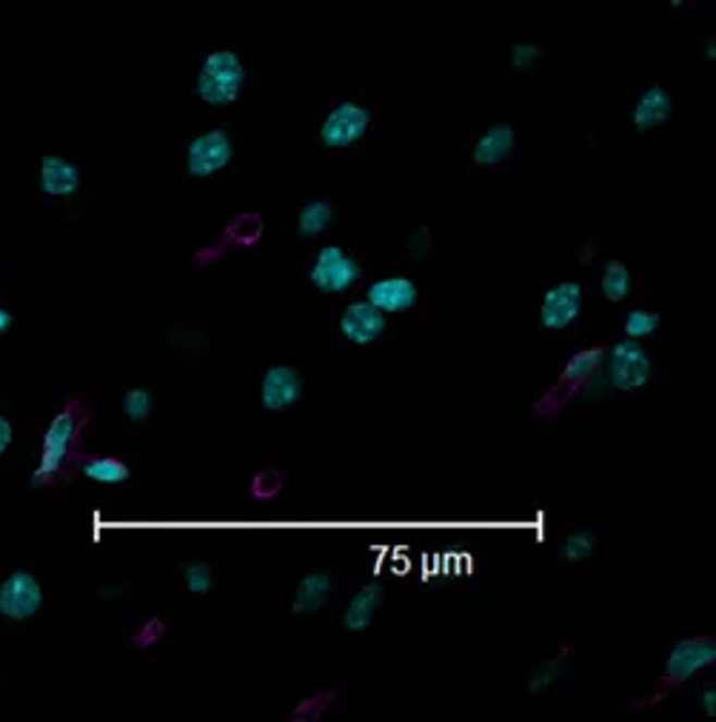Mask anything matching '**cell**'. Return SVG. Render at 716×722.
<instances>
[{
    "mask_svg": "<svg viewBox=\"0 0 716 722\" xmlns=\"http://www.w3.org/2000/svg\"><path fill=\"white\" fill-rule=\"evenodd\" d=\"M243 86H246V66L240 54L232 49H214L206 54L195 81L197 98L209 106H229L240 98Z\"/></svg>",
    "mask_w": 716,
    "mask_h": 722,
    "instance_id": "1",
    "label": "cell"
},
{
    "mask_svg": "<svg viewBox=\"0 0 716 722\" xmlns=\"http://www.w3.org/2000/svg\"><path fill=\"white\" fill-rule=\"evenodd\" d=\"M77 426H81V417H77V408L69 406L61 414H54V420L49 423V429L44 435V445H40V460L38 468L32 472V486L35 489H44L46 482H52L58 477L63 466H66L69 454H72V445H75Z\"/></svg>",
    "mask_w": 716,
    "mask_h": 722,
    "instance_id": "2",
    "label": "cell"
},
{
    "mask_svg": "<svg viewBox=\"0 0 716 722\" xmlns=\"http://www.w3.org/2000/svg\"><path fill=\"white\" fill-rule=\"evenodd\" d=\"M716 660V643L711 637H694V640H682L677 643V648L671 651L668 662H665V671L659 683H656V694L649 700V706L659 702L663 697L679 688V685L691 680L696 671H702L705 665Z\"/></svg>",
    "mask_w": 716,
    "mask_h": 722,
    "instance_id": "3",
    "label": "cell"
},
{
    "mask_svg": "<svg viewBox=\"0 0 716 722\" xmlns=\"http://www.w3.org/2000/svg\"><path fill=\"white\" fill-rule=\"evenodd\" d=\"M600 363H603V348H585V352L573 354L557 386L536 403V414H551L566 406L573 394H580V389L591 383V377L600 371Z\"/></svg>",
    "mask_w": 716,
    "mask_h": 722,
    "instance_id": "4",
    "label": "cell"
},
{
    "mask_svg": "<svg viewBox=\"0 0 716 722\" xmlns=\"http://www.w3.org/2000/svg\"><path fill=\"white\" fill-rule=\"evenodd\" d=\"M369 109H362L360 103H348V100L337 103L325 114L323 126H320V144L325 149H348L369 132Z\"/></svg>",
    "mask_w": 716,
    "mask_h": 722,
    "instance_id": "5",
    "label": "cell"
},
{
    "mask_svg": "<svg viewBox=\"0 0 716 722\" xmlns=\"http://www.w3.org/2000/svg\"><path fill=\"white\" fill-rule=\"evenodd\" d=\"M234 155V144L229 132L223 129H209L203 135H197L186 149V169L192 178H211L223 172Z\"/></svg>",
    "mask_w": 716,
    "mask_h": 722,
    "instance_id": "6",
    "label": "cell"
},
{
    "mask_svg": "<svg viewBox=\"0 0 716 722\" xmlns=\"http://www.w3.org/2000/svg\"><path fill=\"white\" fill-rule=\"evenodd\" d=\"M362 269L355 257H348L340 246H323L317 255V264L311 266V283L325 294L346 292L360 280Z\"/></svg>",
    "mask_w": 716,
    "mask_h": 722,
    "instance_id": "7",
    "label": "cell"
},
{
    "mask_svg": "<svg viewBox=\"0 0 716 722\" xmlns=\"http://www.w3.org/2000/svg\"><path fill=\"white\" fill-rule=\"evenodd\" d=\"M40 605H44V588L29 572L17 568L0 583V617L29 620L38 614Z\"/></svg>",
    "mask_w": 716,
    "mask_h": 722,
    "instance_id": "8",
    "label": "cell"
},
{
    "mask_svg": "<svg viewBox=\"0 0 716 722\" xmlns=\"http://www.w3.org/2000/svg\"><path fill=\"white\" fill-rule=\"evenodd\" d=\"M608 380L619 392H633L651 380V360L637 340H622L608 357Z\"/></svg>",
    "mask_w": 716,
    "mask_h": 722,
    "instance_id": "9",
    "label": "cell"
},
{
    "mask_svg": "<svg viewBox=\"0 0 716 722\" xmlns=\"http://www.w3.org/2000/svg\"><path fill=\"white\" fill-rule=\"evenodd\" d=\"M582 309V292L577 283H557L554 289H548L543 297V309H540V323L545 329H566L577 320Z\"/></svg>",
    "mask_w": 716,
    "mask_h": 722,
    "instance_id": "10",
    "label": "cell"
},
{
    "mask_svg": "<svg viewBox=\"0 0 716 722\" xmlns=\"http://www.w3.org/2000/svg\"><path fill=\"white\" fill-rule=\"evenodd\" d=\"M340 331H343V338L357 343V346H366V343H374L385 331V315L378 306H371L369 301L351 303L340 317Z\"/></svg>",
    "mask_w": 716,
    "mask_h": 722,
    "instance_id": "11",
    "label": "cell"
},
{
    "mask_svg": "<svg viewBox=\"0 0 716 722\" xmlns=\"http://www.w3.org/2000/svg\"><path fill=\"white\" fill-rule=\"evenodd\" d=\"M303 394V380L292 366H272L266 371L263 386H260V400L269 412H283L295 406Z\"/></svg>",
    "mask_w": 716,
    "mask_h": 722,
    "instance_id": "12",
    "label": "cell"
},
{
    "mask_svg": "<svg viewBox=\"0 0 716 722\" xmlns=\"http://www.w3.org/2000/svg\"><path fill=\"white\" fill-rule=\"evenodd\" d=\"M366 301L378 306L383 315H400L417 303V286L408 278L374 280L366 292Z\"/></svg>",
    "mask_w": 716,
    "mask_h": 722,
    "instance_id": "13",
    "label": "cell"
},
{
    "mask_svg": "<svg viewBox=\"0 0 716 722\" xmlns=\"http://www.w3.org/2000/svg\"><path fill=\"white\" fill-rule=\"evenodd\" d=\"M81 188V169L61 155L40 160V192L49 197H72Z\"/></svg>",
    "mask_w": 716,
    "mask_h": 722,
    "instance_id": "14",
    "label": "cell"
},
{
    "mask_svg": "<svg viewBox=\"0 0 716 722\" xmlns=\"http://www.w3.org/2000/svg\"><path fill=\"white\" fill-rule=\"evenodd\" d=\"M671 112L674 100L671 95H668V89H663V86H649V89L640 95V100L633 103L631 123L640 135H645L651 129L663 126V123L671 118Z\"/></svg>",
    "mask_w": 716,
    "mask_h": 722,
    "instance_id": "15",
    "label": "cell"
},
{
    "mask_svg": "<svg viewBox=\"0 0 716 722\" xmlns=\"http://www.w3.org/2000/svg\"><path fill=\"white\" fill-rule=\"evenodd\" d=\"M514 146H517V132H514V126H508V123H494L489 132L477 137L474 163L483 166V169L506 163Z\"/></svg>",
    "mask_w": 716,
    "mask_h": 722,
    "instance_id": "16",
    "label": "cell"
},
{
    "mask_svg": "<svg viewBox=\"0 0 716 722\" xmlns=\"http://www.w3.org/2000/svg\"><path fill=\"white\" fill-rule=\"evenodd\" d=\"M380 605H383V586L380 583L362 586L355 595V600L348 602L346 614H343V625H346L348 632H366Z\"/></svg>",
    "mask_w": 716,
    "mask_h": 722,
    "instance_id": "17",
    "label": "cell"
},
{
    "mask_svg": "<svg viewBox=\"0 0 716 722\" xmlns=\"http://www.w3.org/2000/svg\"><path fill=\"white\" fill-rule=\"evenodd\" d=\"M332 588H334L332 574L325 572L306 574L295 591V602H292L295 614H314V611L323 609L325 597L332 595Z\"/></svg>",
    "mask_w": 716,
    "mask_h": 722,
    "instance_id": "18",
    "label": "cell"
},
{
    "mask_svg": "<svg viewBox=\"0 0 716 722\" xmlns=\"http://www.w3.org/2000/svg\"><path fill=\"white\" fill-rule=\"evenodd\" d=\"M84 475L95 482H103V486H121L132 477V472L118 457H91L84 463Z\"/></svg>",
    "mask_w": 716,
    "mask_h": 722,
    "instance_id": "19",
    "label": "cell"
},
{
    "mask_svg": "<svg viewBox=\"0 0 716 722\" xmlns=\"http://www.w3.org/2000/svg\"><path fill=\"white\" fill-rule=\"evenodd\" d=\"M334 218V209L325 200H311L300 209L297 215V234L303 237H317V234H323L329 229Z\"/></svg>",
    "mask_w": 716,
    "mask_h": 722,
    "instance_id": "20",
    "label": "cell"
},
{
    "mask_svg": "<svg viewBox=\"0 0 716 722\" xmlns=\"http://www.w3.org/2000/svg\"><path fill=\"white\" fill-rule=\"evenodd\" d=\"M628 292H631V271L626 269V264H619V260H612V264L605 266L603 294L612 303H619V301H626Z\"/></svg>",
    "mask_w": 716,
    "mask_h": 722,
    "instance_id": "21",
    "label": "cell"
},
{
    "mask_svg": "<svg viewBox=\"0 0 716 722\" xmlns=\"http://www.w3.org/2000/svg\"><path fill=\"white\" fill-rule=\"evenodd\" d=\"M596 549V537L591 531H573L566 542H563V558L571 563H582L589 560Z\"/></svg>",
    "mask_w": 716,
    "mask_h": 722,
    "instance_id": "22",
    "label": "cell"
},
{
    "mask_svg": "<svg viewBox=\"0 0 716 722\" xmlns=\"http://www.w3.org/2000/svg\"><path fill=\"white\" fill-rule=\"evenodd\" d=\"M123 412L132 423H146L151 414V394L149 389H128L123 397Z\"/></svg>",
    "mask_w": 716,
    "mask_h": 722,
    "instance_id": "23",
    "label": "cell"
},
{
    "mask_svg": "<svg viewBox=\"0 0 716 722\" xmlns=\"http://www.w3.org/2000/svg\"><path fill=\"white\" fill-rule=\"evenodd\" d=\"M211 565L206 563H186L183 565V579H186V588H189L192 595H206L211 588Z\"/></svg>",
    "mask_w": 716,
    "mask_h": 722,
    "instance_id": "24",
    "label": "cell"
},
{
    "mask_svg": "<svg viewBox=\"0 0 716 722\" xmlns=\"http://www.w3.org/2000/svg\"><path fill=\"white\" fill-rule=\"evenodd\" d=\"M656 326H659V315L656 311H631V315L626 317V334L628 338H649V334H654Z\"/></svg>",
    "mask_w": 716,
    "mask_h": 722,
    "instance_id": "25",
    "label": "cell"
},
{
    "mask_svg": "<svg viewBox=\"0 0 716 722\" xmlns=\"http://www.w3.org/2000/svg\"><path fill=\"white\" fill-rule=\"evenodd\" d=\"M566 671V657H559V660H548L545 665H540V669L531 674V680H528V688L531 692H543V688H548L554 680L559 677Z\"/></svg>",
    "mask_w": 716,
    "mask_h": 722,
    "instance_id": "26",
    "label": "cell"
},
{
    "mask_svg": "<svg viewBox=\"0 0 716 722\" xmlns=\"http://www.w3.org/2000/svg\"><path fill=\"white\" fill-rule=\"evenodd\" d=\"M280 486H283V477H280L274 468H266V472H260V475L255 477V489H251V494H255L257 500H269V497L277 494Z\"/></svg>",
    "mask_w": 716,
    "mask_h": 722,
    "instance_id": "27",
    "label": "cell"
},
{
    "mask_svg": "<svg viewBox=\"0 0 716 722\" xmlns=\"http://www.w3.org/2000/svg\"><path fill=\"white\" fill-rule=\"evenodd\" d=\"M540 46L536 44H517L511 49V66L514 69H531L540 61Z\"/></svg>",
    "mask_w": 716,
    "mask_h": 722,
    "instance_id": "28",
    "label": "cell"
},
{
    "mask_svg": "<svg viewBox=\"0 0 716 722\" xmlns=\"http://www.w3.org/2000/svg\"><path fill=\"white\" fill-rule=\"evenodd\" d=\"M12 440H15V429H12V423L0 414V457L9 452V445H12Z\"/></svg>",
    "mask_w": 716,
    "mask_h": 722,
    "instance_id": "29",
    "label": "cell"
},
{
    "mask_svg": "<svg viewBox=\"0 0 716 722\" xmlns=\"http://www.w3.org/2000/svg\"><path fill=\"white\" fill-rule=\"evenodd\" d=\"M702 706H705V714L716 717V692H714V688H705V694H702Z\"/></svg>",
    "mask_w": 716,
    "mask_h": 722,
    "instance_id": "30",
    "label": "cell"
},
{
    "mask_svg": "<svg viewBox=\"0 0 716 722\" xmlns=\"http://www.w3.org/2000/svg\"><path fill=\"white\" fill-rule=\"evenodd\" d=\"M12 326H15V315H12V311L3 309V306H0V334H7V331L12 329Z\"/></svg>",
    "mask_w": 716,
    "mask_h": 722,
    "instance_id": "31",
    "label": "cell"
},
{
    "mask_svg": "<svg viewBox=\"0 0 716 722\" xmlns=\"http://www.w3.org/2000/svg\"><path fill=\"white\" fill-rule=\"evenodd\" d=\"M705 58H708V61H714V58H716V44H714V40H708V44H705Z\"/></svg>",
    "mask_w": 716,
    "mask_h": 722,
    "instance_id": "32",
    "label": "cell"
},
{
    "mask_svg": "<svg viewBox=\"0 0 716 722\" xmlns=\"http://www.w3.org/2000/svg\"><path fill=\"white\" fill-rule=\"evenodd\" d=\"M686 3H688V0H671V7H686Z\"/></svg>",
    "mask_w": 716,
    "mask_h": 722,
    "instance_id": "33",
    "label": "cell"
}]
</instances>
